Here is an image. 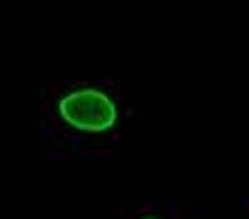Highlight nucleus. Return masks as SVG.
<instances>
[{"label": "nucleus", "mask_w": 249, "mask_h": 219, "mask_svg": "<svg viewBox=\"0 0 249 219\" xmlns=\"http://www.w3.org/2000/svg\"><path fill=\"white\" fill-rule=\"evenodd\" d=\"M144 219H157V217H144Z\"/></svg>", "instance_id": "2"}, {"label": "nucleus", "mask_w": 249, "mask_h": 219, "mask_svg": "<svg viewBox=\"0 0 249 219\" xmlns=\"http://www.w3.org/2000/svg\"><path fill=\"white\" fill-rule=\"evenodd\" d=\"M57 107L60 115L80 130H107L117 119V107L112 97H107L102 90L95 87L68 92L65 97H60Z\"/></svg>", "instance_id": "1"}]
</instances>
